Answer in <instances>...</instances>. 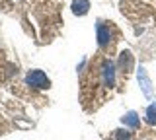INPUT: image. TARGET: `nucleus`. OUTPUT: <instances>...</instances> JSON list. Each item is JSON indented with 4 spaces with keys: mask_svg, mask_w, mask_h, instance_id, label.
<instances>
[{
    "mask_svg": "<svg viewBox=\"0 0 156 140\" xmlns=\"http://www.w3.org/2000/svg\"><path fill=\"white\" fill-rule=\"evenodd\" d=\"M26 86L35 90H49L51 88V80L47 78V74L43 70H29L26 76Z\"/></svg>",
    "mask_w": 156,
    "mask_h": 140,
    "instance_id": "1",
    "label": "nucleus"
},
{
    "mask_svg": "<svg viewBox=\"0 0 156 140\" xmlns=\"http://www.w3.org/2000/svg\"><path fill=\"white\" fill-rule=\"evenodd\" d=\"M96 35H98V45H100V49H107V47L111 45L113 31H111V26L105 23L104 20H98V23H96Z\"/></svg>",
    "mask_w": 156,
    "mask_h": 140,
    "instance_id": "2",
    "label": "nucleus"
},
{
    "mask_svg": "<svg viewBox=\"0 0 156 140\" xmlns=\"http://www.w3.org/2000/svg\"><path fill=\"white\" fill-rule=\"evenodd\" d=\"M115 64L109 59H105L101 62V68H100V76H101V84L105 88H113L115 86Z\"/></svg>",
    "mask_w": 156,
    "mask_h": 140,
    "instance_id": "3",
    "label": "nucleus"
},
{
    "mask_svg": "<svg viewBox=\"0 0 156 140\" xmlns=\"http://www.w3.org/2000/svg\"><path fill=\"white\" fill-rule=\"evenodd\" d=\"M133 64H135V60H133L131 51H123L119 55V70L123 72V74H129V72L133 70Z\"/></svg>",
    "mask_w": 156,
    "mask_h": 140,
    "instance_id": "4",
    "label": "nucleus"
},
{
    "mask_svg": "<svg viewBox=\"0 0 156 140\" xmlns=\"http://www.w3.org/2000/svg\"><path fill=\"white\" fill-rule=\"evenodd\" d=\"M90 10V0H72V14L74 16H86Z\"/></svg>",
    "mask_w": 156,
    "mask_h": 140,
    "instance_id": "5",
    "label": "nucleus"
},
{
    "mask_svg": "<svg viewBox=\"0 0 156 140\" xmlns=\"http://www.w3.org/2000/svg\"><path fill=\"white\" fill-rule=\"evenodd\" d=\"M139 82H140V86H143V91H144L146 95H150V94H152V88H150L152 84H150V78L146 76V70L143 68V66L139 68Z\"/></svg>",
    "mask_w": 156,
    "mask_h": 140,
    "instance_id": "6",
    "label": "nucleus"
},
{
    "mask_svg": "<svg viewBox=\"0 0 156 140\" xmlns=\"http://www.w3.org/2000/svg\"><path fill=\"white\" fill-rule=\"evenodd\" d=\"M123 125H127V127H133V128H136L140 125V119H139V115L135 113V111H129V113L123 117Z\"/></svg>",
    "mask_w": 156,
    "mask_h": 140,
    "instance_id": "7",
    "label": "nucleus"
},
{
    "mask_svg": "<svg viewBox=\"0 0 156 140\" xmlns=\"http://www.w3.org/2000/svg\"><path fill=\"white\" fill-rule=\"evenodd\" d=\"M115 140H133V132L127 128H117L115 130Z\"/></svg>",
    "mask_w": 156,
    "mask_h": 140,
    "instance_id": "8",
    "label": "nucleus"
},
{
    "mask_svg": "<svg viewBox=\"0 0 156 140\" xmlns=\"http://www.w3.org/2000/svg\"><path fill=\"white\" fill-rule=\"evenodd\" d=\"M146 123H148V125H156V103L148 105V109H146Z\"/></svg>",
    "mask_w": 156,
    "mask_h": 140,
    "instance_id": "9",
    "label": "nucleus"
}]
</instances>
